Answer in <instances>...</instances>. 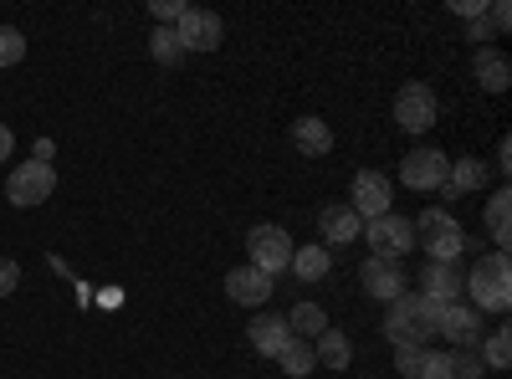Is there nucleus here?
<instances>
[{"instance_id":"obj_1","label":"nucleus","mask_w":512,"mask_h":379,"mask_svg":"<svg viewBox=\"0 0 512 379\" xmlns=\"http://www.w3.org/2000/svg\"><path fill=\"white\" fill-rule=\"evenodd\" d=\"M441 333V308L431 298H420V292H400L384 313V339L395 349H425Z\"/></svg>"},{"instance_id":"obj_2","label":"nucleus","mask_w":512,"mask_h":379,"mask_svg":"<svg viewBox=\"0 0 512 379\" xmlns=\"http://www.w3.org/2000/svg\"><path fill=\"white\" fill-rule=\"evenodd\" d=\"M461 292H466V303H472L477 313H507V308H512V267H507V251H492V257H482L472 272L461 277Z\"/></svg>"},{"instance_id":"obj_3","label":"nucleus","mask_w":512,"mask_h":379,"mask_svg":"<svg viewBox=\"0 0 512 379\" xmlns=\"http://www.w3.org/2000/svg\"><path fill=\"white\" fill-rule=\"evenodd\" d=\"M410 231H415V246H420L431 262H456L461 251H466V231H461V221L451 216V210H441V205L420 210V221H410Z\"/></svg>"},{"instance_id":"obj_4","label":"nucleus","mask_w":512,"mask_h":379,"mask_svg":"<svg viewBox=\"0 0 512 379\" xmlns=\"http://www.w3.org/2000/svg\"><path fill=\"white\" fill-rule=\"evenodd\" d=\"M292 251H297V241H292L277 221H262V226L246 231V262H251L256 272H267L272 282H277V272L292 267Z\"/></svg>"},{"instance_id":"obj_5","label":"nucleus","mask_w":512,"mask_h":379,"mask_svg":"<svg viewBox=\"0 0 512 379\" xmlns=\"http://www.w3.org/2000/svg\"><path fill=\"white\" fill-rule=\"evenodd\" d=\"M436 118H441V103H436V88H431V82H405V88L395 93V123H400L405 134L436 129Z\"/></svg>"},{"instance_id":"obj_6","label":"nucleus","mask_w":512,"mask_h":379,"mask_svg":"<svg viewBox=\"0 0 512 379\" xmlns=\"http://www.w3.org/2000/svg\"><path fill=\"white\" fill-rule=\"evenodd\" d=\"M446 170H451V159L436 149V144H415L405 159H400V185L405 190H441L446 185Z\"/></svg>"},{"instance_id":"obj_7","label":"nucleus","mask_w":512,"mask_h":379,"mask_svg":"<svg viewBox=\"0 0 512 379\" xmlns=\"http://www.w3.org/2000/svg\"><path fill=\"white\" fill-rule=\"evenodd\" d=\"M52 190H57V170H52V164L26 159V164H16V170L6 175V200L21 205V210H31V205H41V200H52Z\"/></svg>"},{"instance_id":"obj_8","label":"nucleus","mask_w":512,"mask_h":379,"mask_svg":"<svg viewBox=\"0 0 512 379\" xmlns=\"http://www.w3.org/2000/svg\"><path fill=\"white\" fill-rule=\"evenodd\" d=\"M390 205H395V185L390 175H379V170H359L354 185H349V210L359 221H379V216H390Z\"/></svg>"},{"instance_id":"obj_9","label":"nucleus","mask_w":512,"mask_h":379,"mask_svg":"<svg viewBox=\"0 0 512 379\" xmlns=\"http://www.w3.org/2000/svg\"><path fill=\"white\" fill-rule=\"evenodd\" d=\"M364 241H369V257H390V262H405V251L415 246V231L405 216H379V221H364Z\"/></svg>"},{"instance_id":"obj_10","label":"nucleus","mask_w":512,"mask_h":379,"mask_svg":"<svg viewBox=\"0 0 512 379\" xmlns=\"http://www.w3.org/2000/svg\"><path fill=\"white\" fill-rule=\"evenodd\" d=\"M175 36H180V47L185 52H216L221 41H226V21L216 11H195L185 6V16L175 21Z\"/></svg>"},{"instance_id":"obj_11","label":"nucleus","mask_w":512,"mask_h":379,"mask_svg":"<svg viewBox=\"0 0 512 379\" xmlns=\"http://www.w3.org/2000/svg\"><path fill=\"white\" fill-rule=\"evenodd\" d=\"M359 282H364V292L374 303H384L390 308L400 292H405V262H390V257H369L364 267H359Z\"/></svg>"},{"instance_id":"obj_12","label":"nucleus","mask_w":512,"mask_h":379,"mask_svg":"<svg viewBox=\"0 0 512 379\" xmlns=\"http://www.w3.org/2000/svg\"><path fill=\"white\" fill-rule=\"evenodd\" d=\"M441 339L456 349H477L482 344V313L472 303H451L441 308Z\"/></svg>"},{"instance_id":"obj_13","label":"nucleus","mask_w":512,"mask_h":379,"mask_svg":"<svg viewBox=\"0 0 512 379\" xmlns=\"http://www.w3.org/2000/svg\"><path fill=\"white\" fill-rule=\"evenodd\" d=\"M246 344L262 354V359H277V354L292 344V328H287L282 313H256V318L246 323Z\"/></svg>"},{"instance_id":"obj_14","label":"nucleus","mask_w":512,"mask_h":379,"mask_svg":"<svg viewBox=\"0 0 512 379\" xmlns=\"http://www.w3.org/2000/svg\"><path fill=\"white\" fill-rule=\"evenodd\" d=\"M272 277L267 272H256L251 262H241V267H231L226 272V292H231V303H241V308H262L267 298H272Z\"/></svg>"},{"instance_id":"obj_15","label":"nucleus","mask_w":512,"mask_h":379,"mask_svg":"<svg viewBox=\"0 0 512 379\" xmlns=\"http://www.w3.org/2000/svg\"><path fill=\"white\" fill-rule=\"evenodd\" d=\"M420 298H431L436 308H451L461 298V267L456 262H425L420 272Z\"/></svg>"},{"instance_id":"obj_16","label":"nucleus","mask_w":512,"mask_h":379,"mask_svg":"<svg viewBox=\"0 0 512 379\" xmlns=\"http://www.w3.org/2000/svg\"><path fill=\"white\" fill-rule=\"evenodd\" d=\"M472 72H477V82H482L487 93H507L512 88V62H507L502 47H482L472 57Z\"/></svg>"},{"instance_id":"obj_17","label":"nucleus","mask_w":512,"mask_h":379,"mask_svg":"<svg viewBox=\"0 0 512 379\" xmlns=\"http://www.w3.org/2000/svg\"><path fill=\"white\" fill-rule=\"evenodd\" d=\"M359 216H354V210L349 205H323L318 210V231H323V241L328 246H349V241H359Z\"/></svg>"},{"instance_id":"obj_18","label":"nucleus","mask_w":512,"mask_h":379,"mask_svg":"<svg viewBox=\"0 0 512 379\" xmlns=\"http://www.w3.org/2000/svg\"><path fill=\"white\" fill-rule=\"evenodd\" d=\"M287 139H292L297 154H308V159H323L333 149V129H328L323 118H297L292 129H287Z\"/></svg>"},{"instance_id":"obj_19","label":"nucleus","mask_w":512,"mask_h":379,"mask_svg":"<svg viewBox=\"0 0 512 379\" xmlns=\"http://www.w3.org/2000/svg\"><path fill=\"white\" fill-rule=\"evenodd\" d=\"M313 359H318V369H349V359H354L349 333L344 328H323L313 339Z\"/></svg>"},{"instance_id":"obj_20","label":"nucleus","mask_w":512,"mask_h":379,"mask_svg":"<svg viewBox=\"0 0 512 379\" xmlns=\"http://www.w3.org/2000/svg\"><path fill=\"white\" fill-rule=\"evenodd\" d=\"M482 180H487V164H482V159H451L441 195L456 200V195H466V190H482Z\"/></svg>"},{"instance_id":"obj_21","label":"nucleus","mask_w":512,"mask_h":379,"mask_svg":"<svg viewBox=\"0 0 512 379\" xmlns=\"http://www.w3.org/2000/svg\"><path fill=\"white\" fill-rule=\"evenodd\" d=\"M487 236L497 251H507V241H512V190L507 185L487 200Z\"/></svg>"},{"instance_id":"obj_22","label":"nucleus","mask_w":512,"mask_h":379,"mask_svg":"<svg viewBox=\"0 0 512 379\" xmlns=\"http://www.w3.org/2000/svg\"><path fill=\"white\" fill-rule=\"evenodd\" d=\"M292 272L303 277L308 287L323 282V277L333 272V251H328V246H297V251H292Z\"/></svg>"},{"instance_id":"obj_23","label":"nucleus","mask_w":512,"mask_h":379,"mask_svg":"<svg viewBox=\"0 0 512 379\" xmlns=\"http://www.w3.org/2000/svg\"><path fill=\"white\" fill-rule=\"evenodd\" d=\"M287 328H292V339H303V344H313L323 328H333L328 323V313L318 308V303H297L292 313H287Z\"/></svg>"},{"instance_id":"obj_24","label":"nucleus","mask_w":512,"mask_h":379,"mask_svg":"<svg viewBox=\"0 0 512 379\" xmlns=\"http://www.w3.org/2000/svg\"><path fill=\"white\" fill-rule=\"evenodd\" d=\"M277 364H282V374H287V379H308V374L318 369V359H313V344H303V339H292V344L277 354Z\"/></svg>"},{"instance_id":"obj_25","label":"nucleus","mask_w":512,"mask_h":379,"mask_svg":"<svg viewBox=\"0 0 512 379\" xmlns=\"http://www.w3.org/2000/svg\"><path fill=\"white\" fill-rule=\"evenodd\" d=\"M477 354H482L487 369H507V364H512V333H507V328H492L487 339L477 344Z\"/></svg>"},{"instance_id":"obj_26","label":"nucleus","mask_w":512,"mask_h":379,"mask_svg":"<svg viewBox=\"0 0 512 379\" xmlns=\"http://www.w3.org/2000/svg\"><path fill=\"white\" fill-rule=\"evenodd\" d=\"M149 52H154V62H180L185 57V47H180V36H175V26H154V36H149Z\"/></svg>"},{"instance_id":"obj_27","label":"nucleus","mask_w":512,"mask_h":379,"mask_svg":"<svg viewBox=\"0 0 512 379\" xmlns=\"http://www.w3.org/2000/svg\"><path fill=\"white\" fill-rule=\"evenodd\" d=\"M26 57V36L16 26H0V67H16Z\"/></svg>"},{"instance_id":"obj_28","label":"nucleus","mask_w":512,"mask_h":379,"mask_svg":"<svg viewBox=\"0 0 512 379\" xmlns=\"http://www.w3.org/2000/svg\"><path fill=\"white\" fill-rule=\"evenodd\" d=\"M149 16L164 21V26H175V21L185 16V0H149Z\"/></svg>"},{"instance_id":"obj_29","label":"nucleus","mask_w":512,"mask_h":379,"mask_svg":"<svg viewBox=\"0 0 512 379\" xmlns=\"http://www.w3.org/2000/svg\"><path fill=\"white\" fill-rule=\"evenodd\" d=\"M451 11H456L461 21H482V16L492 11V0H451Z\"/></svg>"},{"instance_id":"obj_30","label":"nucleus","mask_w":512,"mask_h":379,"mask_svg":"<svg viewBox=\"0 0 512 379\" xmlns=\"http://www.w3.org/2000/svg\"><path fill=\"white\" fill-rule=\"evenodd\" d=\"M466 41H477V52H482V47H492V41H497L492 21H487V16H482V21H466Z\"/></svg>"},{"instance_id":"obj_31","label":"nucleus","mask_w":512,"mask_h":379,"mask_svg":"<svg viewBox=\"0 0 512 379\" xmlns=\"http://www.w3.org/2000/svg\"><path fill=\"white\" fill-rule=\"evenodd\" d=\"M16 287H21V267L11 257H0V298H11Z\"/></svg>"},{"instance_id":"obj_32","label":"nucleus","mask_w":512,"mask_h":379,"mask_svg":"<svg viewBox=\"0 0 512 379\" xmlns=\"http://www.w3.org/2000/svg\"><path fill=\"white\" fill-rule=\"evenodd\" d=\"M487 21H492V31L502 36V31L512 26V6H507V0H492V11H487Z\"/></svg>"},{"instance_id":"obj_33","label":"nucleus","mask_w":512,"mask_h":379,"mask_svg":"<svg viewBox=\"0 0 512 379\" xmlns=\"http://www.w3.org/2000/svg\"><path fill=\"white\" fill-rule=\"evenodd\" d=\"M52 154H57V144H52V139H36V149H31V159H36V164H52Z\"/></svg>"},{"instance_id":"obj_34","label":"nucleus","mask_w":512,"mask_h":379,"mask_svg":"<svg viewBox=\"0 0 512 379\" xmlns=\"http://www.w3.org/2000/svg\"><path fill=\"white\" fill-rule=\"evenodd\" d=\"M11 149H16V134L6 129V123H0V164H6V159H11Z\"/></svg>"},{"instance_id":"obj_35","label":"nucleus","mask_w":512,"mask_h":379,"mask_svg":"<svg viewBox=\"0 0 512 379\" xmlns=\"http://www.w3.org/2000/svg\"><path fill=\"white\" fill-rule=\"evenodd\" d=\"M507 159H512V144H507V139H502V144H497V170H502V175H507V170H512V164H507Z\"/></svg>"}]
</instances>
